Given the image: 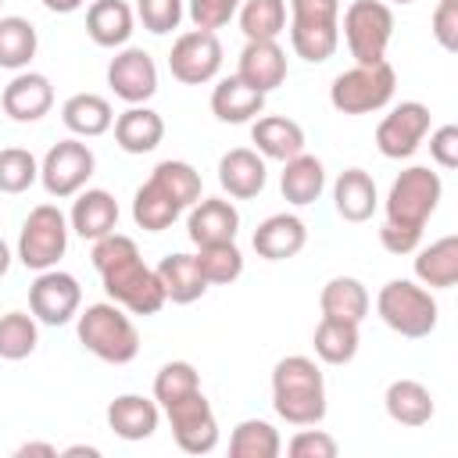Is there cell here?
Segmentation results:
<instances>
[{
    "instance_id": "28",
    "label": "cell",
    "mask_w": 458,
    "mask_h": 458,
    "mask_svg": "<svg viewBox=\"0 0 458 458\" xmlns=\"http://www.w3.org/2000/svg\"><path fill=\"white\" fill-rule=\"evenodd\" d=\"M415 279L426 290H451L458 283V236H440L429 247H415Z\"/></svg>"
},
{
    "instance_id": "54",
    "label": "cell",
    "mask_w": 458,
    "mask_h": 458,
    "mask_svg": "<svg viewBox=\"0 0 458 458\" xmlns=\"http://www.w3.org/2000/svg\"><path fill=\"white\" fill-rule=\"evenodd\" d=\"M390 4H415V0H390Z\"/></svg>"
},
{
    "instance_id": "15",
    "label": "cell",
    "mask_w": 458,
    "mask_h": 458,
    "mask_svg": "<svg viewBox=\"0 0 458 458\" xmlns=\"http://www.w3.org/2000/svg\"><path fill=\"white\" fill-rule=\"evenodd\" d=\"M107 86L125 104H147L157 93V64L143 47H122L107 64Z\"/></svg>"
},
{
    "instance_id": "20",
    "label": "cell",
    "mask_w": 458,
    "mask_h": 458,
    "mask_svg": "<svg viewBox=\"0 0 458 458\" xmlns=\"http://www.w3.org/2000/svg\"><path fill=\"white\" fill-rule=\"evenodd\" d=\"M250 243H254L258 258H265V261H286V258H293V254L304 250L308 229H304V222H301L297 215L279 211V215H268V218L254 229V240H250Z\"/></svg>"
},
{
    "instance_id": "33",
    "label": "cell",
    "mask_w": 458,
    "mask_h": 458,
    "mask_svg": "<svg viewBox=\"0 0 458 458\" xmlns=\"http://www.w3.org/2000/svg\"><path fill=\"white\" fill-rule=\"evenodd\" d=\"M318 308H322L326 318H344V322H358L361 326V318L369 315L372 301H369V290H365L361 279H354V276H333L322 286V293H318Z\"/></svg>"
},
{
    "instance_id": "10",
    "label": "cell",
    "mask_w": 458,
    "mask_h": 458,
    "mask_svg": "<svg viewBox=\"0 0 458 458\" xmlns=\"http://www.w3.org/2000/svg\"><path fill=\"white\" fill-rule=\"evenodd\" d=\"M93 168H97L93 150H89L82 140L72 136V140L54 143V147L43 154V161H39V182H43V190H47L50 197L64 200V197H75L79 190H86Z\"/></svg>"
},
{
    "instance_id": "55",
    "label": "cell",
    "mask_w": 458,
    "mask_h": 458,
    "mask_svg": "<svg viewBox=\"0 0 458 458\" xmlns=\"http://www.w3.org/2000/svg\"><path fill=\"white\" fill-rule=\"evenodd\" d=\"M0 7H4V0H0Z\"/></svg>"
},
{
    "instance_id": "8",
    "label": "cell",
    "mask_w": 458,
    "mask_h": 458,
    "mask_svg": "<svg viewBox=\"0 0 458 458\" xmlns=\"http://www.w3.org/2000/svg\"><path fill=\"white\" fill-rule=\"evenodd\" d=\"M68 218L57 204H36L18 233V261L32 272L57 268V261L68 250Z\"/></svg>"
},
{
    "instance_id": "13",
    "label": "cell",
    "mask_w": 458,
    "mask_h": 458,
    "mask_svg": "<svg viewBox=\"0 0 458 458\" xmlns=\"http://www.w3.org/2000/svg\"><path fill=\"white\" fill-rule=\"evenodd\" d=\"M82 304V286L75 276L61 272V268H47L32 279L29 286V311L36 315V322L43 326H64L79 315Z\"/></svg>"
},
{
    "instance_id": "34",
    "label": "cell",
    "mask_w": 458,
    "mask_h": 458,
    "mask_svg": "<svg viewBox=\"0 0 458 458\" xmlns=\"http://www.w3.org/2000/svg\"><path fill=\"white\" fill-rule=\"evenodd\" d=\"M315 354L318 361L326 365H347L354 354H358V344H361V333H358V322H344V318H326L315 326Z\"/></svg>"
},
{
    "instance_id": "31",
    "label": "cell",
    "mask_w": 458,
    "mask_h": 458,
    "mask_svg": "<svg viewBox=\"0 0 458 458\" xmlns=\"http://www.w3.org/2000/svg\"><path fill=\"white\" fill-rule=\"evenodd\" d=\"M61 122H64L68 132H75L82 140H93V136H104L114 125V111H111L107 97H100V93H72L61 104Z\"/></svg>"
},
{
    "instance_id": "22",
    "label": "cell",
    "mask_w": 458,
    "mask_h": 458,
    "mask_svg": "<svg viewBox=\"0 0 458 458\" xmlns=\"http://www.w3.org/2000/svg\"><path fill=\"white\" fill-rule=\"evenodd\" d=\"M165 140V118L147 104H129L114 118V143L125 154H150Z\"/></svg>"
},
{
    "instance_id": "41",
    "label": "cell",
    "mask_w": 458,
    "mask_h": 458,
    "mask_svg": "<svg viewBox=\"0 0 458 458\" xmlns=\"http://www.w3.org/2000/svg\"><path fill=\"white\" fill-rule=\"evenodd\" d=\"M39 344V326L36 315L25 311H7L0 315V358L4 361H21L36 351Z\"/></svg>"
},
{
    "instance_id": "4",
    "label": "cell",
    "mask_w": 458,
    "mask_h": 458,
    "mask_svg": "<svg viewBox=\"0 0 458 458\" xmlns=\"http://www.w3.org/2000/svg\"><path fill=\"white\" fill-rule=\"evenodd\" d=\"M290 47L311 64L329 61L340 47V0H290Z\"/></svg>"
},
{
    "instance_id": "21",
    "label": "cell",
    "mask_w": 458,
    "mask_h": 458,
    "mask_svg": "<svg viewBox=\"0 0 458 458\" xmlns=\"http://www.w3.org/2000/svg\"><path fill=\"white\" fill-rule=\"evenodd\" d=\"M161 422V404L143 394H118L107 404V426L122 440H147Z\"/></svg>"
},
{
    "instance_id": "16",
    "label": "cell",
    "mask_w": 458,
    "mask_h": 458,
    "mask_svg": "<svg viewBox=\"0 0 458 458\" xmlns=\"http://www.w3.org/2000/svg\"><path fill=\"white\" fill-rule=\"evenodd\" d=\"M186 233H190V240H193L197 247L229 243V240H236V233H240V211L233 208V200L200 197V200L190 208Z\"/></svg>"
},
{
    "instance_id": "52",
    "label": "cell",
    "mask_w": 458,
    "mask_h": 458,
    "mask_svg": "<svg viewBox=\"0 0 458 458\" xmlns=\"http://www.w3.org/2000/svg\"><path fill=\"white\" fill-rule=\"evenodd\" d=\"M61 454H64V458H79V454H86V458H100V451L89 447V444H72V447H64Z\"/></svg>"
},
{
    "instance_id": "5",
    "label": "cell",
    "mask_w": 458,
    "mask_h": 458,
    "mask_svg": "<svg viewBox=\"0 0 458 458\" xmlns=\"http://www.w3.org/2000/svg\"><path fill=\"white\" fill-rule=\"evenodd\" d=\"M376 311L394 333H401L408 340L429 336L437 329V315H440L433 293L411 279H390L376 297Z\"/></svg>"
},
{
    "instance_id": "1",
    "label": "cell",
    "mask_w": 458,
    "mask_h": 458,
    "mask_svg": "<svg viewBox=\"0 0 458 458\" xmlns=\"http://www.w3.org/2000/svg\"><path fill=\"white\" fill-rule=\"evenodd\" d=\"M93 268L114 304H122L129 315H157L168 301L157 283V272L143 265L140 247L125 233H107L93 240Z\"/></svg>"
},
{
    "instance_id": "17",
    "label": "cell",
    "mask_w": 458,
    "mask_h": 458,
    "mask_svg": "<svg viewBox=\"0 0 458 458\" xmlns=\"http://www.w3.org/2000/svg\"><path fill=\"white\" fill-rule=\"evenodd\" d=\"M236 75L247 86H254L261 93H272L276 86L286 82V50L276 39H247V47L240 50Z\"/></svg>"
},
{
    "instance_id": "30",
    "label": "cell",
    "mask_w": 458,
    "mask_h": 458,
    "mask_svg": "<svg viewBox=\"0 0 458 458\" xmlns=\"http://www.w3.org/2000/svg\"><path fill=\"white\" fill-rule=\"evenodd\" d=\"M383 408L397 426H411V429L426 426L437 411L429 386H422L419 379H394L383 394Z\"/></svg>"
},
{
    "instance_id": "46",
    "label": "cell",
    "mask_w": 458,
    "mask_h": 458,
    "mask_svg": "<svg viewBox=\"0 0 458 458\" xmlns=\"http://www.w3.org/2000/svg\"><path fill=\"white\" fill-rule=\"evenodd\" d=\"M286 451L293 458H336V440L326 433V429H301Z\"/></svg>"
},
{
    "instance_id": "19",
    "label": "cell",
    "mask_w": 458,
    "mask_h": 458,
    "mask_svg": "<svg viewBox=\"0 0 458 458\" xmlns=\"http://www.w3.org/2000/svg\"><path fill=\"white\" fill-rule=\"evenodd\" d=\"M218 182L229 197L236 200H250L265 190L268 182V168H265V157L250 147H233L222 154L218 161Z\"/></svg>"
},
{
    "instance_id": "42",
    "label": "cell",
    "mask_w": 458,
    "mask_h": 458,
    "mask_svg": "<svg viewBox=\"0 0 458 458\" xmlns=\"http://www.w3.org/2000/svg\"><path fill=\"white\" fill-rule=\"evenodd\" d=\"M39 179V161L25 147L0 150V193H25Z\"/></svg>"
},
{
    "instance_id": "3",
    "label": "cell",
    "mask_w": 458,
    "mask_h": 458,
    "mask_svg": "<svg viewBox=\"0 0 458 458\" xmlns=\"http://www.w3.org/2000/svg\"><path fill=\"white\" fill-rule=\"evenodd\" d=\"M75 318H79L75 322L79 344L93 358H100L107 365H129L140 354V333L122 304L100 301V304H89L86 311H79Z\"/></svg>"
},
{
    "instance_id": "50",
    "label": "cell",
    "mask_w": 458,
    "mask_h": 458,
    "mask_svg": "<svg viewBox=\"0 0 458 458\" xmlns=\"http://www.w3.org/2000/svg\"><path fill=\"white\" fill-rule=\"evenodd\" d=\"M14 454H18V458H29V454H39V458H57L61 451H57L54 444H39V440H29V444H21Z\"/></svg>"
},
{
    "instance_id": "11",
    "label": "cell",
    "mask_w": 458,
    "mask_h": 458,
    "mask_svg": "<svg viewBox=\"0 0 458 458\" xmlns=\"http://www.w3.org/2000/svg\"><path fill=\"white\" fill-rule=\"evenodd\" d=\"M165 415H168V426H172V437H175L179 451L208 454V451L218 447V419H215V411H211V404L200 390L172 401L165 408Z\"/></svg>"
},
{
    "instance_id": "9",
    "label": "cell",
    "mask_w": 458,
    "mask_h": 458,
    "mask_svg": "<svg viewBox=\"0 0 458 458\" xmlns=\"http://www.w3.org/2000/svg\"><path fill=\"white\" fill-rule=\"evenodd\" d=\"M340 29L354 64L386 61V47L394 39V11L386 0H351Z\"/></svg>"
},
{
    "instance_id": "12",
    "label": "cell",
    "mask_w": 458,
    "mask_h": 458,
    "mask_svg": "<svg viewBox=\"0 0 458 458\" xmlns=\"http://www.w3.org/2000/svg\"><path fill=\"white\" fill-rule=\"evenodd\" d=\"M168 68L172 79H179L182 86H204L218 75L222 68V43L215 32L208 29H190L172 43L168 54Z\"/></svg>"
},
{
    "instance_id": "38",
    "label": "cell",
    "mask_w": 458,
    "mask_h": 458,
    "mask_svg": "<svg viewBox=\"0 0 458 458\" xmlns=\"http://www.w3.org/2000/svg\"><path fill=\"white\" fill-rule=\"evenodd\" d=\"M283 451V440L272 422L265 419H243L236 422L229 437V454L233 458H276Z\"/></svg>"
},
{
    "instance_id": "18",
    "label": "cell",
    "mask_w": 458,
    "mask_h": 458,
    "mask_svg": "<svg viewBox=\"0 0 458 458\" xmlns=\"http://www.w3.org/2000/svg\"><path fill=\"white\" fill-rule=\"evenodd\" d=\"M0 104H4L7 118H14V122H39L54 107V86L39 72H18L4 86Z\"/></svg>"
},
{
    "instance_id": "51",
    "label": "cell",
    "mask_w": 458,
    "mask_h": 458,
    "mask_svg": "<svg viewBox=\"0 0 458 458\" xmlns=\"http://www.w3.org/2000/svg\"><path fill=\"white\" fill-rule=\"evenodd\" d=\"M86 0H43V7L47 11H54V14H72V11H79Z\"/></svg>"
},
{
    "instance_id": "43",
    "label": "cell",
    "mask_w": 458,
    "mask_h": 458,
    "mask_svg": "<svg viewBox=\"0 0 458 458\" xmlns=\"http://www.w3.org/2000/svg\"><path fill=\"white\" fill-rule=\"evenodd\" d=\"M193 390H200V376H197V369L190 361H168L154 376V401L161 408H168L172 401H179V397H186Z\"/></svg>"
},
{
    "instance_id": "24",
    "label": "cell",
    "mask_w": 458,
    "mask_h": 458,
    "mask_svg": "<svg viewBox=\"0 0 458 458\" xmlns=\"http://www.w3.org/2000/svg\"><path fill=\"white\" fill-rule=\"evenodd\" d=\"M379 204L376 179L365 168H344L333 182V208L344 222H369Z\"/></svg>"
},
{
    "instance_id": "29",
    "label": "cell",
    "mask_w": 458,
    "mask_h": 458,
    "mask_svg": "<svg viewBox=\"0 0 458 458\" xmlns=\"http://www.w3.org/2000/svg\"><path fill=\"white\" fill-rule=\"evenodd\" d=\"M154 272L165 290V301H172V304H193L208 293V279L200 276L193 254H168L157 261Z\"/></svg>"
},
{
    "instance_id": "49",
    "label": "cell",
    "mask_w": 458,
    "mask_h": 458,
    "mask_svg": "<svg viewBox=\"0 0 458 458\" xmlns=\"http://www.w3.org/2000/svg\"><path fill=\"white\" fill-rule=\"evenodd\" d=\"M419 240H422L419 229H404V225H394V222H383L379 225V243L390 254H415Z\"/></svg>"
},
{
    "instance_id": "6",
    "label": "cell",
    "mask_w": 458,
    "mask_h": 458,
    "mask_svg": "<svg viewBox=\"0 0 458 458\" xmlns=\"http://www.w3.org/2000/svg\"><path fill=\"white\" fill-rule=\"evenodd\" d=\"M394 89H397V72H394L390 61L354 64V68H347L333 79L329 104L340 114H372V111L390 104Z\"/></svg>"
},
{
    "instance_id": "23",
    "label": "cell",
    "mask_w": 458,
    "mask_h": 458,
    "mask_svg": "<svg viewBox=\"0 0 458 458\" xmlns=\"http://www.w3.org/2000/svg\"><path fill=\"white\" fill-rule=\"evenodd\" d=\"M250 143L268 161H290V157H297L304 150V129L293 118L265 114V118L250 122Z\"/></svg>"
},
{
    "instance_id": "40",
    "label": "cell",
    "mask_w": 458,
    "mask_h": 458,
    "mask_svg": "<svg viewBox=\"0 0 458 458\" xmlns=\"http://www.w3.org/2000/svg\"><path fill=\"white\" fill-rule=\"evenodd\" d=\"M200 276L208 279V286H225V283H236L243 276V254L236 247V240L229 243H208V247H197L193 254Z\"/></svg>"
},
{
    "instance_id": "35",
    "label": "cell",
    "mask_w": 458,
    "mask_h": 458,
    "mask_svg": "<svg viewBox=\"0 0 458 458\" xmlns=\"http://www.w3.org/2000/svg\"><path fill=\"white\" fill-rule=\"evenodd\" d=\"M36 47H39V36L29 18H21V14L0 18V68L25 72L29 61L36 57Z\"/></svg>"
},
{
    "instance_id": "7",
    "label": "cell",
    "mask_w": 458,
    "mask_h": 458,
    "mask_svg": "<svg viewBox=\"0 0 458 458\" xmlns=\"http://www.w3.org/2000/svg\"><path fill=\"white\" fill-rule=\"evenodd\" d=\"M440 193H444L440 175L426 165H411L390 182V193H386V204H383V211H386L383 222L422 233L426 222L433 218L437 204H440Z\"/></svg>"
},
{
    "instance_id": "48",
    "label": "cell",
    "mask_w": 458,
    "mask_h": 458,
    "mask_svg": "<svg viewBox=\"0 0 458 458\" xmlns=\"http://www.w3.org/2000/svg\"><path fill=\"white\" fill-rule=\"evenodd\" d=\"M429 154L440 168H458V125H440L429 136Z\"/></svg>"
},
{
    "instance_id": "32",
    "label": "cell",
    "mask_w": 458,
    "mask_h": 458,
    "mask_svg": "<svg viewBox=\"0 0 458 458\" xmlns=\"http://www.w3.org/2000/svg\"><path fill=\"white\" fill-rule=\"evenodd\" d=\"M279 190L290 204L304 208V204H315L326 190V168L315 154H297L290 161H283V175H279Z\"/></svg>"
},
{
    "instance_id": "45",
    "label": "cell",
    "mask_w": 458,
    "mask_h": 458,
    "mask_svg": "<svg viewBox=\"0 0 458 458\" xmlns=\"http://www.w3.org/2000/svg\"><path fill=\"white\" fill-rule=\"evenodd\" d=\"M240 4L243 0H190V18L197 29L215 32V29L229 25V18L240 11Z\"/></svg>"
},
{
    "instance_id": "47",
    "label": "cell",
    "mask_w": 458,
    "mask_h": 458,
    "mask_svg": "<svg viewBox=\"0 0 458 458\" xmlns=\"http://www.w3.org/2000/svg\"><path fill=\"white\" fill-rule=\"evenodd\" d=\"M433 39L454 54L458 50V0H440L433 11Z\"/></svg>"
},
{
    "instance_id": "27",
    "label": "cell",
    "mask_w": 458,
    "mask_h": 458,
    "mask_svg": "<svg viewBox=\"0 0 458 458\" xmlns=\"http://www.w3.org/2000/svg\"><path fill=\"white\" fill-rule=\"evenodd\" d=\"M132 25H136V14L125 0H93L89 11H86V32L97 47H125L129 36H132Z\"/></svg>"
},
{
    "instance_id": "25",
    "label": "cell",
    "mask_w": 458,
    "mask_h": 458,
    "mask_svg": "<svg viewBox=\"0 0 458 458\" xmlns=\"http://www.w3.org/2000/svg\"><path fill=\"white\" fill-rule=\"evenodd\" d=\"M68 225L82 240H100V236L114 233V225H118V200L107 190H79Z\"/></svg>"
},
{
    "instance_id": "36",
    "label": "cell",
    "mask_w": 458,
    "mask_h": 458,
    "mask_svg": "<svg viewBox=\"0 0 458 458\" xmlns=\"http://www.w3.org/2000/svg\"><path fill=\"white\" fill-rule=\"evenodd\" d=\"M179 204L157 186V182H143L140 190H136V197H132V222L143 229V233H165L175 218H179Z\"/></svg>"
},
{
    "instance_id": "26",
    "label": "cell",
    "mask_w": 458,
    "mask_h": 458,
    "mask_svg": "<svg viewBox=\"0 0 458 458\" xmlns=\"http://www.w3.org/2000/svg\"><path fill=\"white\" fill-rule=\"evenodd\" d=\"M211 111H215L218 122L243 125V122H254L265 111V93L247 86L240 75H229L211 89Z\"/></svg>"
},
{
    "instance_id": "2",
    "label": "cell",
    "mask_w": 458,
    "mask_h": 458,
    "mask_svg": "<svg viewBox=\"0 0 458 458\" xmlns=\"http://www.w3.org/2000/svg\"><path fill=\"white\" fill-rule=\"evenodd\" d=\"M272 408L290 426H315L326 419V379L308 354H290L276 361Z\"/></svg>"
},
{
    "instance_id": "37",
    "label": "cell",
    "mask_w": 458,
    "mask_h": 458,
    "mask_svg": "<svg viewBox=\"0 0 458 458\" xmlns=\"http://www.w3.org/2000/svg\"><path fill=\"white\" fill-rule=\"evenodd\" d=\"M150 182H157L182 211L186 208H193L200 197H204V182H200V172L190 165V161H161V165H154V172H150Z\"/></svg>"
},
{
    "instance_id": "39",
    "label": "cell",
    "mask_w": 458,
    "mask_h": 458,
    "mask_svg": "<svg viewBox=\"0 0 458 458\" xmlns=\"http://www.w3.org/2000/svg\"><path fill=\"white\" fill-rule=\"evenodd\" d=\"M236 14L247 39H279L286 32V0H243Z\"/></svg>"
},
{
    "instance_id": "53",
    "label": "cell",
    "mask_w": 458,
    "mask_h": 458,
    "mask_svg": "<svg viewBox=\"0 0 458 458\" xmlns=\"http://www.w3.org/2000/svg\"><path fill=\"white\" fill-rule=\"evenodd\" d=\"M7 268H11V247L0 240V279L7 276Z\"/></svg>"
},
{
    "instance_id": "44",
    "label": "cell",
    "mask_w": 458,
    "mask_h": 458,
    "mask_svg": "<svg viewBox=\"0 0 458 458\" xmlns=\"http://www.w3.org/2000/svg\"><path fill=\"white\" fill-rule=\"evenodd\" d=\"M136 18L147 32L168 36L182 21V0H136Z\"/></svg>"
},
{
    "instance_id": "14",
    "label": "cell",
    "mask_w": 458,
    "mask_h": 458,
    "mask_svg": "<svg viewBox=\"0 0 458 458\" xmlns=\"http://www.w3.org/2000/svg\"><path fill=\"white\" fill-rule=\"evenodd\" d=\"M429 107L422 100H404L397 104L390 114H383V122L376 125V147L383 157L390 161H401V157H411L426 132H429Z\"/></svg>"
}]
</instances>
